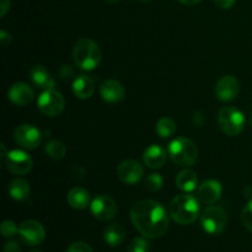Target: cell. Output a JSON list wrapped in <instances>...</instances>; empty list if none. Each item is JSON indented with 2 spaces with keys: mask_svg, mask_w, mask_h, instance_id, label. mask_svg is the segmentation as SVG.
I'll list each match as a JSON object with an SVG mask.
<instances>
[{
  "mask_svg": "<svg viewBox=\"0 0 252 252\" xmlns=\"http://www.w3.org/2000/svg\"><path fill=\"white\" fill-rule=\"evenodd\" d=\"M130 220L134 228L148 239H159L169 229V214L157 201L142 199L130 208Z\"/></svg>",
  "mask_w": 252,
  "mask_h": 252,
  "instance_id": "1",
  "label": "cell"
},
{
  "mask_svg": "<svg viewBox=\"0 0 252 252\" xmlns=\"http://www.w3.org/2000/svg\"><path fill=\"white\" fill-rule=\"evenodd\" d=\"M169 214L181 225L194 223L199 216V202L192 194H177L169 204Z\"/></svg>",
  "mask_w": 252,
  "mask_h": 252,
  "instance_id": "2",
  "label": "cell"
},
{
  "mask_svg": "<svg viewBox=\"0 0 252 252\" xmlns=\"http://www.w3.org/2000/svg\"><path fill=\"white\" fill-rule=\"evenodd\" d=\"M101 49L93 39L80 38L73 48V59L83 70H94L101 62Z\"/></svg>",
  "mask_w": 252,
  "mask_h": 252,
  "instance_id": "3",
  "label": "cell"
},
{
  "mask_svg": "<svg viewBox=\"0 0 252 252\" xmlns=\"http://www.w3.org/2000/svg\"><path fill=\"white\" fill-rule=\"evenodd\" d=\"M172 161L179 166H192L198 159V148L191 139L179 137L172 140L167 149Z\"/></svg>",
  "mask_w": 252,
  "mask_h": 252,
  "instance_id": "4",
  "label": "cell"
},
{
  "mask_svg": "<svg viewBox=\"0 0 252 252\" xmlns=\"http://www.w3.org/2000/svg\"><path fill=\"white\" fill-rule=\"evenodd\" d=\"M218 123L223 133L229 137H236L245 128V117L235 107H224L218 113Z\"/></svg>",
  "mask_w": 252,
  "mask_h": 252,
  "instance_id": "5",
  "label": "cell"
},
{
  "mask_svg": "<svg viewBox=\"0 0 252 252\" xmlns=\"http://www.w3.org/2000/svg\"><path fill=\"white\" fill-rule=\"evenodd\" d=\"M201 225L207 234L220 235L228 225V216L220 207H207L201 216Z\"/></svg>",
  "mask_w": 252,
  "mask_h": 252,
  "instance_id": "6",
  "label": "cell"
},
{
  "mask_svg": "<svg viewBox=\"0 0 252 252\" xmlns=\"http://www.w3.org/2000/svg\"><path fill=\"white\" fill-rule=\"evenodd\" d=\"M37 105H38L39 111L43 113L47 117H57L61 115L65 107V100H64L63 95L54 89H49V90H44L43 93L39 95L38 100H37Z\"/></svg>",
  "mask_w": 252,
  "mask_h": 252,
  "instance_id": "7",
  "label": "cell"
},
{
  "mask_svg": "<svg viewBox=\"0 0 252 252\" xmlns=\"http://www.w3.org/2000/svg\"><path fill=\"white\" fill-rule=\"evenodd\" d=\"M14 139L25 149H36L42 142V133L34 126L25 123L15 129Z\"/></svg>",
  "mask_w": 252,
  "mask_h": 252,
  "instance_id": "8",
  "label": "cell"
},
{
  "mask_svg": "<svg viewBox=\"0 0 252 252\" xmlns=\"http://www.w3.org/2000/svg\"><path fill=\"white\" fill-rule=\"evenodd\" d=\"M19 234L24 243L30 246L41 245L46 239V230L43 225L39 221L32 220V219L25 220L20 224Z\"/></svg>",
  "mask_w": 252,
  "mask_h": 252,
  "instance_id": "9",
  "label": "cell"
},
{
  "mask_svg": "<svg viewBox=\"0 0 252 252\" xmlns=\"http://www.w3.org/2000/svg\"><path fill=\"white\" fill-rule=\"evenodd\" d=\"M90 211L96 219L101 221L111 220L117 214V204L111 197L108 196H97L94 198L90 204Z\"/></svg>",
  "mask_w": 252,
  "mask_h": 252,
  "instance_id": "10",
  "label": "cell"
},
{
  "mask_svg": "<svg viewBox=\"0 0 252 252\" xmlns=\"http://www.w3.org/2000/svg\"><path fill=\"white\" fill-rule=\"evenodd\" d=\"M5 165L7 170L15 175H26L31 171L32 161L31 157L22 150H11L5 157Z\"/></svg>",
  "mask_w": 252,
  "mask_h": 252,
  "instance_id": "11",
  "label": "cell"
},
{
  "mask_svg": "<svg viewBox=\"0 0 252 252\" xmlns=\"http://www.w3.org/2000/svg\"><path fill=\"white\" fill-rule=\"evenodd\" d=\"M117 176L127 185H134L144 176V169L137 160L128 159L121 162L117 167Z\"/></svg>",
  "mask_w": 252,
  "mask_h": 252,
  "instance_id": "12",
  "label": "cell"
},
{
  "mask_svg": "<svg viewBox=\"0 0 252 252\" xmlns=\"http://www.w3.org/2000/svg\"><path fill=\"white\" fill-rule=\"evenodd\" d=\"M240 91V83L238 79L233 75H225L216 85V96L218 100L223 102L234 100L239 95Z\"/></svg>",
  "mask_w": 252,
  "mask_h": 252,
  "instance_id": "13",
  "label": "cell"
},
{
  "mask_svg": "<svg viewBox=\"0 0 252 252\" xmlns=\"http://www.w3.org/2000/svg\"><path fill=\"white\" fill-rule=\"evenodd\" d=\"M221 185L216 180H207L199 185L197 197L204 204H214L221 197Z\"/></svg>",
  "mask_w": 252,
  "mask_h": 252,
  "instance_id": "14",
  "label": "cell"
},
{
  "mask_svg": "<svg viewBox=\"0 0 252 252\" xmlns=\"http://www.w3.org/2000/svg\"><path fill=\"white\" fill-rule=\"evenodd\" d=\"M34 97V91L29 84L16 83L7 91V98L14 105L27 106Z\"/></svg>",
  "mask_w": 252,
  "mask_h": 252,
  "instance_id": "15",
  "label": "cell"
},
{
  "mask_svg": "<svg viewBox=\"0 0 252 252\" xmlns=\"http://www.w3.org/2000/svg\"><path fill=\"white\" fill-rule=\"evenodd\" d=\"M101 97L108 103H117L125 98L126 91L122 84L113 79H107L100 86Z\"/></svg>",
  "mask_w": 252,
  "mask_h": 252,
  "instance_id": "16",
  "label": "cell"
},
{
  "mask_svg": "<svg viewBox=\"0 0 252 252\" xmlns=\"http://www.w3.org/2000/svg\"><path fill=\"white\" fill-rule=\"evenodd\" d=\"M167 153L166 150L162 147L157 144L150 145L149 148H147L143 154V160H144V164L147 165L149 169H160V167L164 166L165 161H166Z\"/></svg>",
  "mask_w": 252,
  "mask_h": 252,
  "instance_id": "17",
  "label": "cell"
},
{
  "mask_svg": "<svg viewBox=\"0 0 252 252\" xmlns=\"http://www.w3.org/2000/svg\"><path fill=\"white\" fill-rule=\"evenodd\" d=\"M30 78H31L32 83L38 88L44 89V90H49V89H54L56 86V81L52 78L49 71L47 70L44 66L36 65L31 69L30 71Z\"/></svg>",
  "mask_w": 252,
  "mask_h": 252,
  "instance_id": "18",
  "label": "cell"
},
{
  "mask_svg": "<svg viewBox=\"0 0 252 252\" xmlns=\"http://www.w3.org/2000/svg\"><path fill=\"white\" fill-rule=\"evenodd\" d=\"M69 206L75 209H85L91 204L90 193L83 187H74L66 194Z\"/></svg>",
  "mask_w": 252,
  "mask_h": 252,
  "instance_id": "19",
  "label": "cell"
},
{
  "mask_svg": "<svg viewBox=\"0 0 252 252\" xmlns=\"http://www.w3.org/2000/svg\"><path fill=\"white\" fill-rule=\"evenodd\" d=\"M94 91H95V84L90 76L79 75L74 80L73 93L75 94L76 97L86 100V98H90L93 96Z\"/></svg>",
  "mask_w": 252,
  "mask_h": 252,
  "instance_id": "20",
  "label": "cell"
},
{
  "mask_svg": "<svg viewBox=\"0 0 252 252\" xmlns=\"http://www.w3.org/2000/svg\"><path fill=\"white\" fill-rule=\"evenodd\" d=\"M197 182H198V177L197 174L193 170H182L181 172H179V175L176 176V185L182 192H193L197 187Z\"/></svg>",
  "mask_w": 252,
  "mask_h": 252,
  "instance_id": "21",
  "label": "cell"
},
{
  "mask_svg": "<svg viewBox=\"0 0 252 252\" xmlns=\"http://www.w3.org/2000/svg\"><path fill=\"white\" fill-rule=\"evenodd\" d=\"M126 239V229L121 224H111L105 229L103 240L108 246H120Z\"/></svg>",
  "mask_w": 252,
  "mask_h": 252,
  "instance_id": "22",
  "label": "cell"
},
{
  "mask_svg": "<svg viewBox=\"0 0 252 252\" xmlns=\"http://www.w3.org/2000/svg\"><path fill=\"white\" fill-rule=\"evenodd\" d=\"M30 192V184L25 179H14L9 184V194L15 201H25L29 198Z\"/></svg>",
  "mask_w": 252,
  "mask_h": 252,
  "instance_id": "23",
  "label": "cell"
},
{
  "mask_svg": "<svg viewBox=\"0 0 252 252\" xmlns=\"http://www.w3.org/2000/svg\"><path fill=\"white\" fill-rule=\"evenodd\" d=\"M157 132L161 138H169L176 132V123L170 117H161L157 123Z\"/></svg>",
  "mask_w": 252,
  "mask_h": 252,
  "instance_id": "24",
  "label": "cell"
},
{
  "mask_svg": "<svg viewBox=\"0 0 252 252\" xmlns=\"http://www.w3.org/2000/svg\"><path fill=\"white\" fill-rule=\"evenodd\" d=\"M44 150H46V154L53 160H62L66 154L65 145L59 140H52L47 143Z\"/></svg>",
  "mask_w": 252,
  "mask_h": 252,
  "instance_id": "25",
  "label": "cell"
},
{
  "mask_svg": "<svg viewBox=\"0 0 252 252\" xmlns=\"http://www.w3.org/2000/svg\"><path fill=\"white\" fill-rule=\"evenodd\" d=\"M145 185H147V189L149 191H160L162 189V185H164V179L159 174H150L145 180Z\"/></svg>",
  "mask_w": 252,
  "mask_h": 252,
  "instance_id": "26",
  "label": "cell"
},
{
  "mask_svg": "<svg viewBox=\"0 0 252 252\" xmlns=\"http://www.w3.org/2000/svg\"><path fill=\"white\" fill-rule=\"evenodd\" d=\"M149 251V243L145 238H135L128 246L127 252H148Z\"/></svg>",
  "mask_w": 252,
  "mask_h": 252,
  "instance_id": "27",
  "label": "cell"
},
{
  "mask_svg": "<svg viewBox=\"0 0 252 252\" xmlns=\"http://www.w3.org/2000/svg\"><path fill=\"white\" fill-rule=\"evenodd\" d=\"M241 220H243L244 226L252 233V199L244 207L243 213H241Z\"/></svg>",
  "mask_w": 252,
  "mask_h": 252,
  "instance_id": "28",
  "label": "cell"
},
{
  "mask_svg": "<svg viewBox=\"0 0 252 252\" xmlns=\"http://www.w3.org/2000/svg\"><path fill=\"white\" fill-rule=\"evenodd\" d=\"M0 231H1V235L4 236V238H11V236H14L15 234L19 233V228H17L15 221L5 220L1 223Z\"/></svg>",
  "mask_w": 252,
  "mask_h": 252,
  "instance_id": "29",
  "label": "cell"
},
{
  "mask_svg": "<svg viewBox=\"0 0 252 252\" xmlns=\"http://www.w3.org/2000/svg\"><path fill=\"white\" fill-rule=\"evenodd\" d=\"M66 252H94V251L89 244L83 243V241H75V243H73L68 249H66Z\"/></svg>",
  "mask_w": 252,
  "mask_h": 252,
  "instance_id": "30",
  "label": "cell"
},
{
  "mask_svg": "<svg viewBox=\"0 0 252 252\" xmlns=\"http://www.w3.org/2000/svg\"><path fill=\"white\" fill-rule=\"evenodd\" d=\"M2 252H21V248H20V245L17 241L10 240L5 244Z\"/></svg>",
  "mask_w": 252,
  "mask_h": 252,
  "instance_id": "31",
  "label": "cell"
},
{
  "mask_svg": "<svg viewBox=\"0 0 252 252\" xmlns=\"http://www.w3.org/2000/svg\"><path fill=\"white\" fill-rule=\"evenodd\" d=\"M214 2L217 4V6H219L223 10L231 9L234 6V4L236 2V0H214Z\"/></svg>",
  "mask_w": 252,
  "mask_h": 252,
  "instance_id": "32",
  "label": "cell"
},
{
  "mask_svg": "<svg viewBox=\"0 0 252 252\" xmlns=\"http://www.w3.org/2000/svg\"><path fill=\"white\" fill-rule=\"evenodd\" d=\"M59 74L63 79H70L71 76H74V69L70 65H63L59 70Z\"/></svg>",
  "mask_w": 252,
  "mask_h": 252,
  "instance_id": "33",
  "label": "cell"
},
{
  "mask_svg": "<svg viewBox=\"0 0 252 252\" xmlns=\"http://www.w3.org/2000/svg\"><path fill=\"white\" fill-rule=\"evenodd\" d=\"M0 42H1L2 46L6 47L11 42V34L6 31H1L0 32Z\"/></svg>",
  "mask_w": 252,
  "mask_h": 252,
  "instance_id": "34",
  "label": "cell"
},
{
  "mask_svg": "<svg viewBox=\"0 0 252 252\" xmlns=\"http://www.w3.org/2000/svg\"><path fill=\"white\" fill-rule=\"evenodd\" d=\"M0 16L4 17L7 10L10 9V0H0Z\"/></svg>",
  "mask_w": 252,
  "mask_h": 252,
  "instance_id": "35",
  "label": "cell"
},
{
  "mask_svg": "<svg viewBox=\"0 0 252 252\" xmlns=\"http://www.w3.org/2000/svg\"><path fill=\"white\" fill-rule=\"evenodd\" d=\"M179 1L185 5H196L198 4V2H201L202 0H179Z\"/></svg>",
  "mask_w": 252,
  "mask_h": 252,
  "instance_id": "36",
  "label": "cell"
},
{
  "mask_svg": "<svg viewBox=\"0 0 252 252\" xmlns=\"http://www.w3.org/2000/svg\"><path fill=\"white\" fill-rule=\"evenodd\" d=\"M244 193H245V197L252 196V187H246V189H244Z\"/></svg>",
  "mask_w": 252,
  "mask_h": 252,
  "instance_id": "37",
  "label": "cell"
},
{
  "mask_svg": "<svg viewBox=\"0 0 252 252\" xmlns=\"http://www.w3.org/2000/svg\"><path fill=\"white\" fill-rule=\"evenodd\" d=\"M120 0H106V2H108V4H116V2H118Z\"/></svg>",
  "mask_w": 252,
  "mask_h": 252,
  "instance_id": "38",
  "label": "cell"
},
{
  "mask_svg": "<svg viewBox=\"0 0 252 252\" xmlns=\"http://www.w3.org/2000/svg\"><path fill=\"white\" fill-rule=\"evenodd\" d=\"M31 252H42V251H38V250H33V251H31Z\"/></svg>",
  "mask_w": 252,
  "mask_h": 252,
  "instance_id": "39",
  "label": "cell"
},
{
  "mask_svg": "<svg viewBox=\"0 0 252 252\" xmlns=\"http://www.w3.org/2000/svg\"><path fill=\"white\" fill-rule=\"evenodd\" d=\"M251 126H252V118H251Z\"/></svg>",
  "mask_w": 252,
  "mask_h": 252,
  "instance_id": "40",
  "label": "cell"
}]
</instances>
